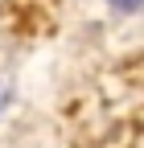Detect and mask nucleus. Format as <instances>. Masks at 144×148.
<instances>
[{
  "instance_id": "nucleus-1",
  "label": "nucleus",
  "mask_w": 144,
  "mask_h": 148,
  "mask_svg": "<svg viewBox=\"0 0 144 148\" xmlns=\"http://www.w3.org/2000/svg\"><path fill=\"white\" fill-rule=\"evenodd\" d=\"M111 4H115V8H140L144 0H111Z\"/></svg>"
},
{
  "instance_id": "nucleus-2",
  "label": "nucleus",
  "mask_w": 144,
  "mask_h": 148,
  "mask_svg": "<svg viewBox=\"0 0 144 148\" xmlns=\"http://www.w3.org/2000/svg\"><path fill=\"white\" fill-rule=\"evenodd\" d=\"M4 103H8V86L0 82V107H4Z\"/></svg>"
}]
</instances>
